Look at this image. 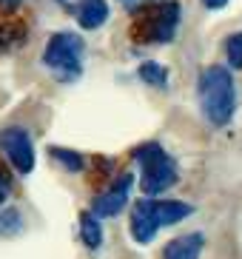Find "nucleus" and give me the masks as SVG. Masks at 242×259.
Instances as JSON below:
<instances>
[{
	"label": "nucleus",
	"mask_w": 242,
	"mask_h": 259,
	"mask_svg": "<svg viewBox=\"0 0 242 259\" xmlns=\"http://www.w3.org/2000/svg\"><path fill=\"white\" fill-rule=\"evenodd\" d=\"M199 106L211 125H228L236 111V89L225 66H208L199 74Z\"/></svg>",
	"instance_id": "f257e3e1"
},
{
	"label": "nucleus",
	"mask_w": 242,
	"mask_h": 259,
	"mask_svg": "<svg viewBox=\"0 0 242 259\" xmlns=\"http://www.w3.org/2000/svg\"><path fill=\"white\" fill-rule=\"evenodd\" d=\"M191 213H194V208L180 199H140L131 211V236L140 245H148L159 228L177 225Z\"/></svg>",
	"instance_id": "f03ea898"
},
{
	"label": "nucleus",
	"mask_w": 242,
	"mask_h": 259,
	"mask_svg": "<svg viewBox=\"0 0 242 259\" xmlns=\"http://www.w3.org/2000/svg\"><path fill=\"white\" fill-rule=\"evenodd\" d=\"M134 160H140V165H143L140 188H143V194H148V199H154L157 194L168 191L177 183V162L163 151V145H140V148H134Z\"/></svg>",
	"instance_id": "7ed1b4c3"
},
{
	"label": "nucleus",
	"mask_w": 242,
	"mask_h": 259,
	"mask_svg": "<svg viewBox=\"0 0 242 259\" xmlns=\"http://www.w3.org/2000/svg\"><path fill=\"white\" fill-rule=\"evenodd\" d=\"M83 37L74 31H57L43 49V63L52 71H57L60 80H74L83 66Z\"/></svg>",
	"instance_id": "20e7f679"
},
{
	"label": "nucleus",
	"mask_w": 242,
	"mask_h": 259,
	"mask_svg": "<svg viewBox=\"0 0 242 259\" xmlns=\"http://www.w3.org/2000/svg\"><path fill=\"white\" fill-rule=\"evenodd\" d=\"M177 26H180V3H163L157 9H145L137 37L148 40V43H168L174 40Z\"/></svg>",
	"instance_id": "39448f33"
},
{
	"label": "nucleus",
	"mask_w": 242,
	"mask_h": 259,
	"mask_svg": "<svg viewBox=\"0 0 242 259\" xmlns=\"http://www.w3.org/2000/svg\"><path fill=\"white\" fill-rule=\"evenodd\" d=\"M0 151L9 157V162L15 165V171L29 174L34 168V145H31L29 131L20 125H9L0 131Z\"/></svg>",
	"instance_id": "423d86ee"
},
{
	"label": "nucleus",
	"mask_w": 242,
	"mask_h": 259,
	"mask_svg": "<svg viewBox=\"0 0 242 259\" xmlns=\"http://www.w3.org/2000/svg\"><path fill=\"white\" fill-rule=\"evenodd\" d=\"M131 185H134V177H131V174H120L97 199H94V205H91V217H97V220H100V217H117V213L126 208V202H129Z\"/></svg>",
	"instance_id": "0eeeda50"
},
{
	"label": "nucleus",
	"mask_w": 242,
	"mask_h": 259,
	"mask_svg": "<svg viewBox=\"0 0 242 259\" xmlns=\"http://www.w3.org/2000/svg\"><path fill=\"white\" fill-rule=\"evenodd\" d=\"M203 248H205V236L199 231H194V234L171 239L163 251V259H199Z\"/></svg>",
	"instance_id": "6e6552de"
},
{
	"label": "nucleus",
	"mask_w": 242,
	"mask_h": 259,
	"mask_svg": "<svg viewBox=\"0 0 242 259\" xmlns=\"http://www.w3.org/2000/svg\"><path fill=\"white\" fill-rule=\"evenodd\" d=\"M106 17H108L106 0H83V3L77 6V23L89 31L100 29V26L106 23Z\"/></svg>",
	"instance_id": "1a4fd4ad"
},
{
	"label": "nucleus",
	"mask_w": 242,
	"mask_h": 259,
	"mask_svg": "<svg viewBox=\"0 0 242 259\" xmlns=\"http://www.w3.org/2000/svg\"><path fill=\"white\" fill-rule=\"evenodd\" d=\"M137 77H140L145 85H154V89H166L168 85V69L159 66V63H154V60H145L143 66L137 69Z\"/></svg>",
	"instance_id": "9d476101"
},
{
	"label": "nucleus",
	"mask_w": 242,
	"mask_h": 259,
	"mask_svg": "<svg viewBox=\"0 0 242 259\" xmlns=\"http://www.w3.org/2000/svg\"><path fill=\"white\" fill-rule=\"evenodd\" d=\"M80 236H83V242L89 245L91 251L103 245V228H100L97 217H91V211L80 213Z\"/></svg>",
	"instance_id": "9b49d317"
},
{
	"label": "nucleus",
	"mask_w": 242,
	"mask_h": 259,
	"mask_svg": "<svg viewBox=\"0 0 242 259\" xmlns=\"http://www.w3.org/2000/svg\"><path fill=\"white\" fill-rule=\"evenodd\" d=\"M49 154H52V157L60 162L66 171H83V157H80L77 151H68V148H57V145H54Z\"/></svg>",
	"instance_id": "f8f14e48"
},
{
	"label": "nucleus",
	"mask_w": 242,
	"mask_h": 259,
	"mask_svg": "<svg viewBox=\"0 0 242 259\" xmlns=\"http://www.w3.org/2000/svg\"><path fill=\"white\" fill-rule=\"evenodd\" d=\"M225 52H228V60H231V69H242V31L228 37Z\"/></svg>",
	"instance_id": "ddd939ff"
},
{
	"label": "nucleus",
	"mask_w": 242,
	"mask_h": 259,
	"mask_svg": "<svg viewBox=\"0 0 242 259\" xmlns=\"http://www.w3.org/2000/svg\"><path fill=\"white\" fill-rule=\"evenodd\" d=\"M17 40H23V29H20V26H12V23L0 26V52L17 46Z\"/></svg>",
	"instance_id": "4468645a"
},
{
	"label": "nucleus",
	"mask_w": 242,
	"mask_h": 259,
	"mask_svg": "<svg viewBox=\"0 0 242 259\" xmlns=\"http://www.w3.org/2000/svg\"><path fill=\"white\" fill-rule=\"evenodd\" d=\"M9 194H12V177H9L6 168L0 165V205L9 199Z\"/></svg>",
	"instance_id": "2eb2a0df"
},
{
	"label": "nucleus",
	"mask_w": 242,
	"mask_h": 259,
	"mask_svg": "<svg viewBox=\"0 0 242 259\" xmlns=\"http://www.w3.org/2000/svg\"><path fill=\"white\" fill-rule=\"evenodd\" d=\"M205 9H225L228 6V0H199Z\"/></svg>",
	"instance_id": "dca6fc26"
},
{
	"label": "nucleus",
	"mask_w": 242,
	"mask_h": 259,
	"mask_svg": "<svg viewBox=\"0 0 242 259\" xmlns=\"http://www.w3.org/2000/svg\"><path fill=\"white\" fill-rule=\"evenodd\" d=\"M20 3H23V0H0V9H3V12H15Z\"/></svg>",
	"instance_id": "f3484780"
},
{
	"label": "nucleus",
	"mask_w": 242,
	"mask_h": 259,
	"mask_svg": "<svg viewBox=\"0 0 242 259\" xmlns=\"http://www.w3.org/2000/svg\"><path fill=\"white\" fill-rule=\"evenodd\" d=\"M120 3H126V6H134V0H120Z\"/></svg>",
	"instance_id": "a211bd4d"
}]
</instances>
